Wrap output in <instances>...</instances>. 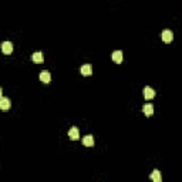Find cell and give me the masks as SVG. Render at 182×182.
Returning <instances> with one entry per match:
<instances>
[{"label":"cell","instance_id":"obj_2","mask_svg":"<svg viewBox=\"0 0 182 182\" xmlns=\"http://www.w3.org/2000/svg\"><path fill=\"white\" fill-rule=\"evenodd\" d=\"M68 137H70V139H73V141L80 138V132H78L77 127H71V128L68 130Z\"/></svg>","mask_w":182,"mask_h":182},{"label":"cell","instance_id":"obj_6","mask_svg":"<svg viewBox=\"0 0 182 182\" xmlns=\"http://www.w3.org/2000/svg\"><path fill=\"white\" fill-rule=\"evenodd\" d=\"M149 178H151L154 182H162V176H161L159 169H154V171H152V174L149 175Z\"/></svg>","mask_w":182,"mask_h":182},{"label":"cell","instance_id":"obj_9","mask_svg":"<svg viewBox=\"0 0 182 182\" xmlns=\"http://www.w3.org/2000/svg\"><path fill=\"white\" fill-rule=\"evenodd\" d=\"M111 57H112V60L115 61V63H122V51L121 50H117V51H114V53L111 54Z\"/></svg>","mask_w":182,"mask_h":182},{"label":"cell","instance_id":"obj_11","mask_svg":"<svg viewBox=\"0 0 182 182\" xmlns=\"http://www.w3.org/2000/svg\"><path fill=\"white\" fill-rule=\"evenodd\" d=\"M40 80L43 81V83H46V84H48L51 81V75L48 71H41L40 73Z\"/></svg>","mask_w":182,"mask_h":182},{"label":"cell","instance_id":"obj_8","mask_svg":"<svg viewBox=\"0 0 182 182\" xmlns=\"http://www.w3.org/2000/svg\"><path fill=\"white\" fill-rule=\"evenodd\" d=\"M80 71H81V74L83 75H91V73H93V67H91V64H84V66H81Z\"/></svg>","mask_w":182,"mask_h":182},{"label":"cell","instance_id":"obj_5","mask_svg":"<svg viewBox=\"0 0 182 182\" xmlns=\"http://www.w3.org/2000/svg\"><path fill=\"white\" fill-rule=\"evenodd\" d=\"M2 51H3L4 54H10L11 51H13V44H11L10 41H4V43L2 44Z\"/></svg>","mask_w":182,"mask_h":182},{"label":"cell","instance_id":"obj_1","mask_svg":"<svg viewBox=\"0 0 182 182\" xmlns=\"http://www.w3.org/2000/svg\"><path fill=\"white\" fill-rule=\"evenodd\" d=\"M174 40V33L171 30H164L162 31V41L164 43H171Z\"/></svg>","mask_w":182,"mask_h":182},{"label":"cell","instance_id":"obj_3","mask_svg":"<svg viewBox=\"0 0 182 182\" xmlns=\"http://www.w3.org/2000/svg\"><path fill=\"white\" fill-rule=\"evenodd\" d=\"M144 97H145V100H151V98L155 97V91L147 85V87H144Z\"/></svg>","mask_w":182,"mask_h":182},{"label":"cell","instance_id":"obj_4","mask_svg":"<svg viewBox=\"0 0 182 182\" xmlns=\"http://www.w3.org/2000/svg\"><path fill=\"white\" fill-rule=\"evenodd\" d=\"M0 108L3 110V111H7L9 108H10V100L6 97H2L0 98Z\"/></svg>","mask_w":182,"mask_h":182},{"label":"cell","instance_id":"obj_7","mask_svg":"<svg viewBox=\"0 0 182 182\" xmlns=\"http://www.w3.org/2000/svg\"><path fill=\"white\" fill-rule=\"evenodd\" d=\"M31 60L34 61V63H43L44 58H43V53L41 51H36V53L31 54Z\"/></svg>","mask_w":182,"mask_h":182},{"label":"cell","instance_id":"obj_10","mask_svg":"<svg viewBox=\"0 0 182 182\" xmlns=\"http://www.w3.org/2000/svg\"><path fill=\"white\" fill-rule=\"evenodd\" d=\"M142 111H144V114L147 115V117H151V115L154 114V105L152 104H145L144 108H142Z\"/></svg>","mask_w":182,"mask_h":182},{"label":"cell","instance_id":"obj_12","mask_svg":"<svg viewBox=\"0 0 182 182\" xmlns=\"http://www.w3.org/2000/svg\"><path fill=\"white\" fill-rule=\"evenodd\" d=\"M83 144L85 147H93L94 145V137L93 135H85L84 138H83Z\"/></svg>","mask_w":182,"mask_h":182}]
</instances>
